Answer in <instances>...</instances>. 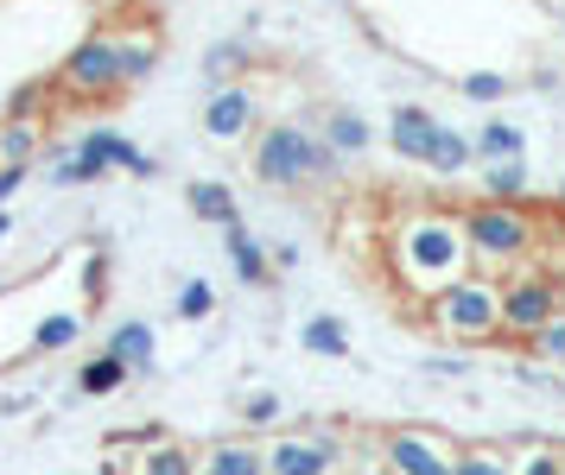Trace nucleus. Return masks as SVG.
Listing matches in <instances>:
<instances>
[{"instance_id": "9b49d317", "label": "nucleus", "mask_w": 565, "mask_h": 475, "mask_svg": "<svg viewBox=\"0 0 565 475\" xmlns=\"http://www.w3.org/2000/svg\"><path fill=\"white\" fill-rule=\"evenodd\" d=\"M198 475H267V444H248V438H223L198 456Z\"/></svg>"}, {"instance_id": "c756f323", "label": "nucleus", "mask_w": 565, "mask_h": 475, "mask_svg": "<svg viewBox=\"0 0 565 475\" xmlns=\"http://www.w3.org/2000/svg\"><path fill=\"white\" fill-rule=\"evenodd\" d=\"M514 475H565V451L559 444H527L514 456Z\"/></svg>"}, {"instance_id": "2f4dec72", "label": "nucleus", "mask_w": 565, "mask_h": 475, "mask_svg": "<svg viewBox=\"0 0 565 475\" xmlns=\"http://www.w3.org/2000/svg\"><path fill=\"white\" fill-rule=\"evenodd\" d=\"M280 412H286L280 393H248V400H242V419H248V425H274Z\"/></svg>"}, {"instance_id": "f03ea898", "label": "nucleus", "mask_w": 565, "mask_h": 475, "mask_svg": "<svg viewBox=\"0 0 565 475\" xmlns=\"http://www.w3.org/2000/svg\"><path fill=\"white\" fill-rule=\"evenodd\" d=\"M248 165L267 191H311V184H337L343 177V152L324 133H306L299 121H267L255 133Z\"/></svg>"}, {"instance_id": "b1692460", "label": "nucleus", "mask_w": 565, "mask_h": 475, "mask_svg": "<svg viewBox=\"0 0 565 475\" xmlns=\"http://www.w3.org/2000/svg\"><path fill=\"white\" fill-rule=\"evenodd\" d=\"M255 64V51L242 45V39H223V45H210V57H204V76L216 83V89H230L235 76Z\"/></svg>"}, {"instance_id": "4c0bfd02", "label": "nucleus", "mask_w": 565, "mask_h": 475, "mask_svg": "<svg viewBox=\"0 0 565 475\" xmlns=\"http://www.w3.org/2000/svg\"><path fill=\"white\" fill-rule=\"evenodd\" d=\"M382 475H387V469H382Z\"/></svg>"}, {"instance_id": "dca6fc26", "label": "nucleus", "mask_w": 565, "mask_h": 475, "mask_svg": "<svg viewBox=\"0 0 565 475\" xmlns=\"http://www.w3.org/2000/svg\"><path fill=\"white\" fill-rule=\"evenodd\" d=\"M108 172H115V165H108L103 152L89 147V140H83V147L71 152V159H57V165H52V172H45V177H52L57 191H83V184H103Z\"/></svg>"}, {"instance_id": "6ab92c4d", "label": "nucleus", "mask_w": 565, "mask_h": 475, "mask_svg": "<svg viewBox=\"0 0 565 475\" xmlns=\"http://www.w3.org/2000/svg\"><path fill=\"white\" fill-rule=\"evenodd\" d=\"M121 39V71H128V89L134 83H147L159 64V32L153 25H128V32H115Z\"/></svg>"}, {"instance_id": "c9c22d12", "label": "nucleus", "mask_w": 565, "mask_h": 475, "mask_svg": "<svg viewBox=\"0 0 565 475\" xmlns=\"http://www.w3.org/2000/svg\"><path fill=\"white\" fill-rule=\"evenodd\" d=\"M89 7H96V13H121V7H128V0H89Z\"/></svg>"}, {"instance_id": "5701e85b", "label": "nucleus", "mask_w": 565, "mask_h": 475, "mask_svg": "<svg viewBox=\"0 0 565 475\" xmlns=\"http://www.w3.org/2000/svg\"><path fill=\"white\" fill-rule=\"evenodd\" d=\"M299 343H306L311 355H324V361H343V355H350V324L324 311V317H311V324H299Z\"/></svg>"}, {"instance_id": "bb28decb", "label": "nucleus", "mask_w": 565, "mask_h": 475, "mask_svg": "<svg viewBox=\"0 0 565 475\" xmlns=\"http://www.w3.org/2000/svg\"><path fill=\"white\" fill-rule=\"evenodd\" d=\"M451 475H514V456L502 444H458V469Z\"/></svg>"}, {"instance_id": "c85d7f7f", "label": "nucleus", "mask_w": 565, "mask_h": 475, "mask_svg": "<svg viewBox=\"0 0 565 475\" xmlns=\"http://www.w3.org/2000/svg\"><path fill=\"white\" fill-rule=\"evenodd\" d=\"M458 89H463L470 101H483V108H489V101H509L514 83H509L502 71H470V76H458Z\"/></svg>"}, {"instance_id": "a878e982", "label": "nucleus", "mask_w": 565, "mask_h": 475, "mask_svg": "<svg viewBox=\"0 0 565 475\" xmlns=\"http://www.w3.org/2000/svg\"><path fill=\"white\" fill-rule=\"evenodd\" d=\"M477 152H483L489 165H502V159H521L527 140H521V127H514V121H483V127H477Z\"/></svg>"}, {"instance_id": "7c9ffc66", "label": "nucleus", "mask_w": 565, "mask_h": 475, "mask_svg": "<svg viewBox=\"0 0 565 475\" xmlns=\"http://www.w3.org/2000/svg\"><path fill=\"white\" fill-rule=\"evenodd\" d=\"M521 349L534 355V361H559V368H565V311H559L546 330H540V336H527Z\"/></svg>"}, {"instance_id": "cd10ccee", "label": "nucleus", "mask_w": 565, "mask_h": 475, "mask_svg": "<svg viewBox=\"0 0 565 475\" xmlns=\"http://www.w3.org/2000/svg\"><path fill=\"white\" fill-rule=\"evenodd\" d=\"M172 304H179V317H184V324H204L210 311H216V292H210V279H184V285H179V299H172Z\"/></svg>"}, {"instance_id": "e433bc0d", "label": "nucleus", "mask_w": 565, "mask_h": 475, "mask_svg": "<svg viewBox=\"0 0 565 475\" xmlns=\"http://www.w3.org/2000/svg\"><path fill=\"white\" fill-rule=\"evenodd\" d=\"M559 197H565V184H559Z\"/></svg>"}, {"instance_id": "4468645a", "label": "nucleus", "mask_w": 565, "mask_h": 475, "mask_svg": "<svg viewBox=\"0 0 565 475\" xmlns=\"http://www.w3.org/2000/svg\"><path fill=\"white\" fill-rule=\"evenodd\" d=\"M223 248H230V260H235V273H242V285H274V253L260 248L255 235L242 223H230L223 228Z\"/></svg>"}, {"instance_id": "2eb2a0df", "label": "nucleus", "mask_w": 565, "mask_h": 475, "mask_svg": "<svg viewBox=\"0 0 565 475\" xmlns=\"http://www.w3.org/2000/svg\"><path fill=\"white\" fill-rule=\"evenodd\" d=\"M128 380H134V368L103 349V355H89V361L77 368V393H83V400H108V393H121Z\"/></svg>"}, {"instance_id": "ddd939ff", "label": "nucleus", "mask_w": 565, "mask_h": 475, "mask_svg": "<svg viewBox=\"0 0 565 475\" xmlns=\"http://www.w3.org/2000/svg\"><path fill=\"white\" fill-rule=\"evenodd\" d=\"M128 475H198V456L184 451L179 438H166V431H159V438H147V444L134 451V469Z\"/></svg>"}, {"instance_id": "473e14b6", "label": "nucleus", "mask_w": 565, "mask_h": 475, "mask_svg": "<svg viewBox=\"0 0 565 475\" xmlns=\"http://www.w3.org/2000/svg\"><path fill=\"white\" fill-rule=\"evenodd\" d=\"M426 375L458 380V375H470V355H426Z\"/></svg>"}, {"instance_id": "1a4fd4ad", "label": "nucleus", "mask_w": 565, "mask_h": 475, "mask_svg": "<svg viewBox=\"0 0 565 475\" xmlns=\"http://www.w3.org/2000/svg\"><path fill=\"white\" fill-rule=\"evenodd\" d=\"M337 438H274L267 444V475H331L337 469Z\"/></svg>"}, {"instance_id": "4be33fe9", "label": "nucleus", "mask_w": 565, "mask_h": 475, "mask_svg": "<svg viewBox=\"0 0 565 475\" xmlns=\"http://www.w3.org/2000/svg\"><path fill=\"white\" fill-rule=\"evenodd\" d=\"M324 140H331L343 159H356V152H369V140H375V127L362 121L356 108H331L324 115Z\"/></svg>"}, {"instance_id": "72a5a7b5", "label": "nucleus", "mask_w": 565, "mask_h": 475, "mask_svg": "<svg viewBox=\"0 0 565 475\" xmlns=\"http://www.w3.org/2000/svg\"><path fill=\"white\" fill-rule=\"evenodd\" d=\"M26 177H32V165H0V209H7V197H13Z\"/></svg>"}, {"instance_id": "0eeeda50", "label": "nucleus", "mask_w": 565, "mask_h": 475, "mask_svg": "<svg viewBox=\"0 0 565 475\" xmlns=\"http://www.w3.org/2000/svg\"><path fill=\"white\" fill-rule=\"evenodd\" d=\"M382 463H387V475H451L458 451L445 438H433V431H387Z\"/></svg>"}, {"instance_id": "39448f33", "label": "nucleus", "mask_w": 565, "mask_h": 475, "mask_svg": "<svg viewBox=\"0 0 565 475\" xmlns=\"http://www.w3.org/2000/svg\"><path fill=\"white\" fill-rule=\"evenodd\" d=\"M565 311V279L546 273V267H514L509 279H502V336L509 343H527V336H540V330L553 324Z\"/></svg>"}, {"instance_id": "6e6552de", "label": "nucleus", "mask_w": 565, "mask_h": 475, "mask_svg": "<svg viewBox=\"0 0 565 475\" xmlns=\"http://www.w3.org/2000/svg\"><path fill=\"white\" fill-rule=\"evenodd\" d=\"M204 140L210 147H242L248 133H255V121H260V101H255V89L248 83H230V89H216V96L204 101Z\"/></svg>"}, {"instance_id": "a211bd4d", "label": "nucleus", "mask_w": 565, "mask_h": 475, "mask_svg": "<svg viewBox=\"0 0 565 475\" xmlns=\"http://www.w3.org/2000/svg\"><path fill=\"white\" fill-rule=\"evenodd\" d=\"M470 159H477V140H470V133H458L451 121H438V140H433V159H426V172L458 177V172H470Z\"/></svg>"}, {"instance_id": "f257e3e1", "label": "nucleus", "mask_w": 565, "mask_h": 475, "mask_svg": "<svg viewBox=\"0 0 565 475\" xmlns=\"http://www.w3.org/2000/svg\"><path fill=\"white\" fill-rule=\"evenodd\" d=\"M387 273L401 279V292L413 304L438 299L445 285L477 273L470 260V235H463V209L445 203H413L387 223Z\"/></svg>"}, {"instance_id": "393cba45", "label": "nucleus", "mask_w": 565, "mask_h": 475, "mask_svg": "<svg viewBox=\"0 0 565 475\" xmlns=\"http://www.w3.org/2000/svg\"><path fill=\"white\" fill-rule=\"evenodd\" d=\"M483 197L489 203H527V165L521 159H502L483 172Z\"/></svg>"}, {"instance_id": "aec40b11", "label": "nucleus", "mask_w": 565, "mask_h": 475, "mask_svg": "<svg viewBox=\"0 0 565 475\" xmlns=\"http://www.w3.org/2000/svg\"><path fill=\"white\" fill-rule=\"evenodd\" d=\"M184 203H191V216H198V223H216V228L242 223V216H235V191H230V184H216V177L191 184V191H184Z\"/></svg>"}, {"instance_id": "412c9836", "label": "nucleus", "mask_w": 565, "mask_h": 475, "mask_svg": "<svg viewBox=\"0 0 565 475\" xmlns=\"http://www.w3.org/2000/svg\"><path fill=\"white\" fill-rule=\"evenodd\" d=\"M39 147H45V127L39 121H20V115L0 121V165H32Z\"/></svg>"}, {"instance_id": "f3484780", "label": "nucleus", "mask_w": 565, "mask_h": 475, "mask_svg": "<svg viewBox=\"0 0 565 475\" xmlns=\"http://www.w3.org/2000/svg\"><path fill=\"white\" fill-rule=\"evenodd\" d=\"M71 343H83V311L71 304V311H52V317H39L32 324V355H64Z\"/></svg>"}, {"instance_id": "9d476101", "label": "nucleus", "mask_w": 565, "mask_h": 475, "mask_svg": "<svg viewBox=\"0 0 565 475\" xmlns=\"http://www.w3.org/2000/svg\"><path fill=\"white\" fill-rule=\"evenodd\" d=\"M387 140H394L401 159L426 165V159H433V140H438V115L433 108H419V101H401V108L387 115Z\"/></svg>"}, {"instance_id": "f704fd0d", "label": "nucleus", "mask_w": 565, "mask_h": 475, "mask_svg": "<svg viewBox=\"0 0 565 475\" xmlns=\"http://www.w3.org/2000/svg\"><path fill=\"white\" fill-rule=\"evenodd\" d=\"M7 241H13V216H7V209H0V248H7Z\"/></svg>"}, {"instance_id": "20e7f679", "label": "nucleus", "mask_w": 565, "mask_h": 475, "mask_svg": "<svg viewBox=\"0 0 565 475\" xmlns=\"http://www.w3.org/2000/svg\"><path fill=\"white\" fill-rule=\"evenodd\" d=\"M419 317L438 330V336H451L463 349H483V343H502V279L489 273H470L458 285H445L438 299L419 304Z\"/></svg>"}, {"instance_id": "7ed1b4c3", "label": "nucleus", "mask_w": 565, "mask_h": 475, "mask_svg": "<svg viewBox=\"0 0 565 475\" xmlns=\"http://www.w3.org/2000/svg\"><path fill=\"white\" fill-rule=\"evenodd\" d=\"M463 235H470V260H477V273L489 279H509L514 267H527L540 248V223L527 203H489L477 197L463 209Z\"/></svg>"}, {"instance_id": "f8f14e48", "label": "nucleus", "mask_w": 565, "mask_h": 475, "mask_svg": "<svg viewBox=\"0 0 565 475\" xmlns=\"http://www.w3.org/2000/svg\"><path fill=\"white\" fill-rule=\"evenodd\" d=\"M108 355H115V361H128L134 375H153V361H159V336H153V324H140V317L115 324V330H108Z\"/></svg>"}, {"instance_id": "423d86ee", "label": "nucleus", "mask_w": 565, "mask_h": 475, "mask_svg": "<svg viewBox=\"0 0 565 475\" xmlns=\"http://www.w3.org/2000/svg\"><path fill=\"white\" fill-rule=\"evenodd\" d=\"M57 89L71 101H115L128 89V71H121V39L115 32H89L77 39V51L57 64Z\"/></svg>"}]
</instances>
